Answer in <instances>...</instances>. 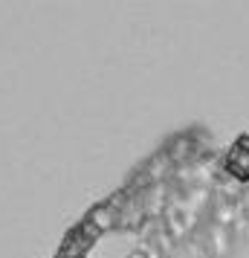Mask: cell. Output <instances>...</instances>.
Returning <instances> with one entry per match:
<instances>
[{
  "mask_svg": "<svg viewBox=\"0 0 249 258\" xmlns=\"http://www.w3.org/2000/svg\"><path fill=\"white\" fill-rule=\"evenodd\" d=\"M113 223H116L113 206H96V209L90 212V226H96L99 232H102V229H110Z\"/></svg>",
  "mask_w": 249,
  "mask_h": 258,
  "instance_id": "obj_1",
  "label": "cell"
},
{
  "mask_svg": "<svg viewBox=\"0 0 249 258\" xmlns=\"http://www.w3.org/2000/svg\"><path fill=\"white\" fill-rule=\"evenodd\" d=\"M58 258H72V255H58Z\"/></svg>",
  "mask_w": 249,
  "mask_h": 258,
  "instance_id": "obj_2",
  "label": "cell"
}]
</instances>
